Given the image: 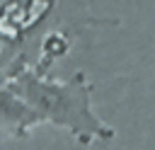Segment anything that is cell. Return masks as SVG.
<instances>
[{"label": "cell", "instance_id": "6da1fadb", "mask_svg": "<svg viewBox=\"0 0 155 150\" xmlns=\"http://www.w3.org/2000/svg\"><path fill=\"white\" fill-rule=\"evenodd\" d=\"M94 82L85 70L68 77H51L36 73L31 65L2 73V131L10 138H27L36 126H53L65 131L80 148L94 143H111L116 128L107 123L94 109Z\"/></svg>", "mask_w": 155, "mask_h": 150}]
</instances>
